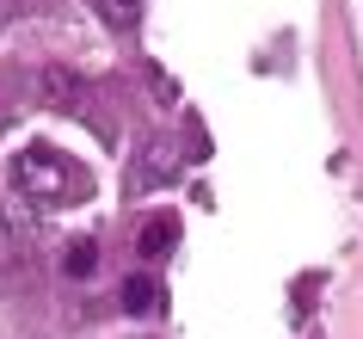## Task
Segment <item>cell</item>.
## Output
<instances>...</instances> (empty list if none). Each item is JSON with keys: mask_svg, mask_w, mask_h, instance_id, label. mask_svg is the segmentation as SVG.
I'll use <instances>...</instances> for the list:
<instances>
[{"mask_svg": "<svg viewBox=\"0 0 363 339\" xmlns=\"http://www.w3.org/2000/svg\"><path fill=\"white\" fill-rule=\"evenodd\" d=\"M105 19H111L117 31H130V25L142 19V0H105Z\"/></svg>", "mask_w": 363, "mask_h": 339, "instance_id": "277c9868", "label": "cell"}, {"mask_svg": "<svg viewBox=\"0 0 363 339\" xmlns=\"http://www.w3.org/2000/svg\"><path fill=\"white\" fill-rule=\"evenodd\" d=\"M13 191L19 198H31V204H74L68 191H74V179H68V167H62L50 149H19V161H13Z\"/></svg>", "mask_w": 363, "mask_h": 339, "instance_id": "6da1fadb", "label": "cell"}, {"mask_svg": "<svg viewBox=\"0 0 363 339\" xmlns=\"http://www.w3.org/2000/svg\"><path fill=\"white\" fill-rule=\"evenodd\" d=\"M167 247H172V222H148L142 228V259H160Z\"/></svg>", "mask_w": 363, "mask_h": 339, "instance_id": "3957f363", "label": "cell"}, {"mask_svg": "<svg viewBox=\"0 0 363 339\" xmlns=\"http://www.w3.org/2000/svg\"><path fill=\"white\" fill-rule=\"evenodd\" d=\"M154 296H160V290H154L148 278H130V284H123V308H130V315H148Z\"/></svg>", "mask_w": 363, "mask_h": 339, "instance_id": "7a4b0ae2", "label": "cell"}, {"mask_svg": "<svg viewBox=\"0 0 363 339\" xmlns=\"http://www.w3.org/2000/svg\"><path fill=\"white\" fill-rule=\"evenodd\" d=\"M93 265H99V253H93V247H74V259H68V271H74V278H86Z\"/></svg>", "mask_w": 363, "mask_h": 339, "instance_id": "5b68a950", "label": "cell"}]
</instances>
